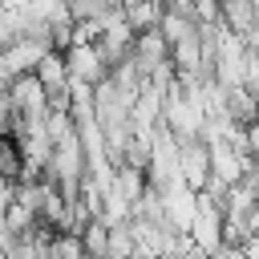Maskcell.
<instances>
[{
  "label": "cell",
  "instance_id": "8992f818",
  "mask_svg": "<svg viewBox=\"0 0 259 259\" xmlns=\"http://www.w3.org/2000/svg\"><path fill=\"white\" fill-rule=\"evenodd\" d=\"M223 20L239 36H251L259 28V4L255 0H223Z\"/></svg>",
  "mask_w": 259,
  "mask_h": 259
},
{
  "label": "cell",
  "instance_id": "30bf717a",
  "mask_svg": "<svg viewBox=\"0 0 259 259\" xmlns=\"http://www.w3.org/2000/svg\"><path fill=\"white\" fill-rule=\"evenodd\" d=\"M247 150L259 158V117H255V121H247Z\"/></svg>",
  "mask_w": 259,
  "mask_h": 259
},
{
  "label": "cell",
  "instance_id": "3957f363",
  "mask_svg": "<svg viewBox=\"0 0 259 259\" xmlns=\"http://www.w3.org/2000/svg\"><path fill=\"white\" fill-rule=\"evenodd\" d=\"M65 57H69V73H73L77 81L101 85V81L113 73L109 57L101 53V45H97V40H77V45H69V49H65Z\"/></svg>",
  "mask_w": 259,
  "mask_h": 259
},
{
  "label": "cell",
  "instance_id": "277c9868",
  "mask_svg": "<svg viewBox=\"0 0 259 259\" xmlns=\"http://www.w3.org/2000/svg\"><path fill=\"white\" fill-rule=\"evenodd\" d=\"M182 178L194 190H202L210 182V142L206 138H182Z\"/></svg>",
  "mask_w": 259,
  "mask_h": 259
},
{
  "label": "cell",
  "instance_id": "6da1fadb",
  "mask_svg": "<svg viewBox=\"0 0 259 259\" xmlns=\"http://www.w3.org/2000/svg\"><path fill=\"white\" fill-rule=\"evenodd\" d=\"M4 97H8V101H12L28 121L49 117V109H53V93L45 89V81H40L36 73H20V77L4 81Z\"/></svg>",
  "mask_w": 259,
  "mask_h": 259
},
{
  "label": "cell",
  "instance_id": "52a82bcc",
  "mask_svg": "<svg viewBox=\"0 0 259 259\" xmlns=\"http://www.w3.org/2000/svg\"><path fill=\"white\" fill-rule=\"evenodd\" d=\"M227 113L235 117V121H255L259 117V97H255V89L251 85H231L227 89Z\"/></svg>",
  "mask_w": 259,
  "mask_h": 259
},
{
  "label": "cell",
  "instance_id": "8fae6325",
  "mask_svg": "<svg viewBox=\"0 0 259 259\" xmlns=\"http://www.w3.org/2000/svg\"><path fill=\"white\" fill-rule=\"evenodd\" d=\"M85 259H109V255H85Z\"/></svg>",
  "mask_w": 259,
  "mask_h": 259
},
{
  "label": "cell",
  "instance_id": "ba28073f",
  "mask_svg": "<svg viewBox=\"0 0 259 259\" xmlns=\"http://www.w3.org/2000/svg\"><path fill=\"white\" fill-rule=\"evenodd\" d=\"M162 16H166V0H134V4H125V20L138 32L162 28Z\"/></svg>",
  "mask_w": 259,
  "mask_h": 259
},
{
  "label": "cell",
  "instance_id": "9c48e42d",
  "mask_svg": "<svg viewBox=\"0 0 259 259\" xmlns=\"http://www.w3.org/2000/svg\"><path fill=\"white\" fill-rule=\"evenodd\" d=\"M81 239H85V251H89V255H109V223H105V219H89L85 231H81ZM109 259H113V255H109Z\"/></svg>",
  "mask_w": 259,
  "mask_h": 259
},
{
  "label": "cell",
  "instance_id": "5b68a950",
  "mask_svg": "<svg viewBox=\"0 0 259 259\" xmlns=\"http://www.w3.org/2000/svg\"><path fill=\"white\" fill-rule=\"evenodd\" d=\"M36 77L45 81L49 93H65V89L73 85V73H69V57H65V49H49L45 61L36 65Z\"/></svg>",
  "mask_w": 259,
  "mask_h": 259
},
{
  "label": "cell",
  "instance_id": "7a4b0ae2",
  "mask_svg": "<svg viewBox=\"0 0 259 259\" xmlns=\"http://www.w3.org/2000/svg\"><path fill=\"white\" fill-rule=\"evenodd\" d=\"M49 49H57V45L45 40V36H20V40L4 45V57H0V65H4V81L20 77V73H36V65L45 61Z\"/></svg>",
  "mask_w": 259,
  "mask_h": 259
}]
</instances>
